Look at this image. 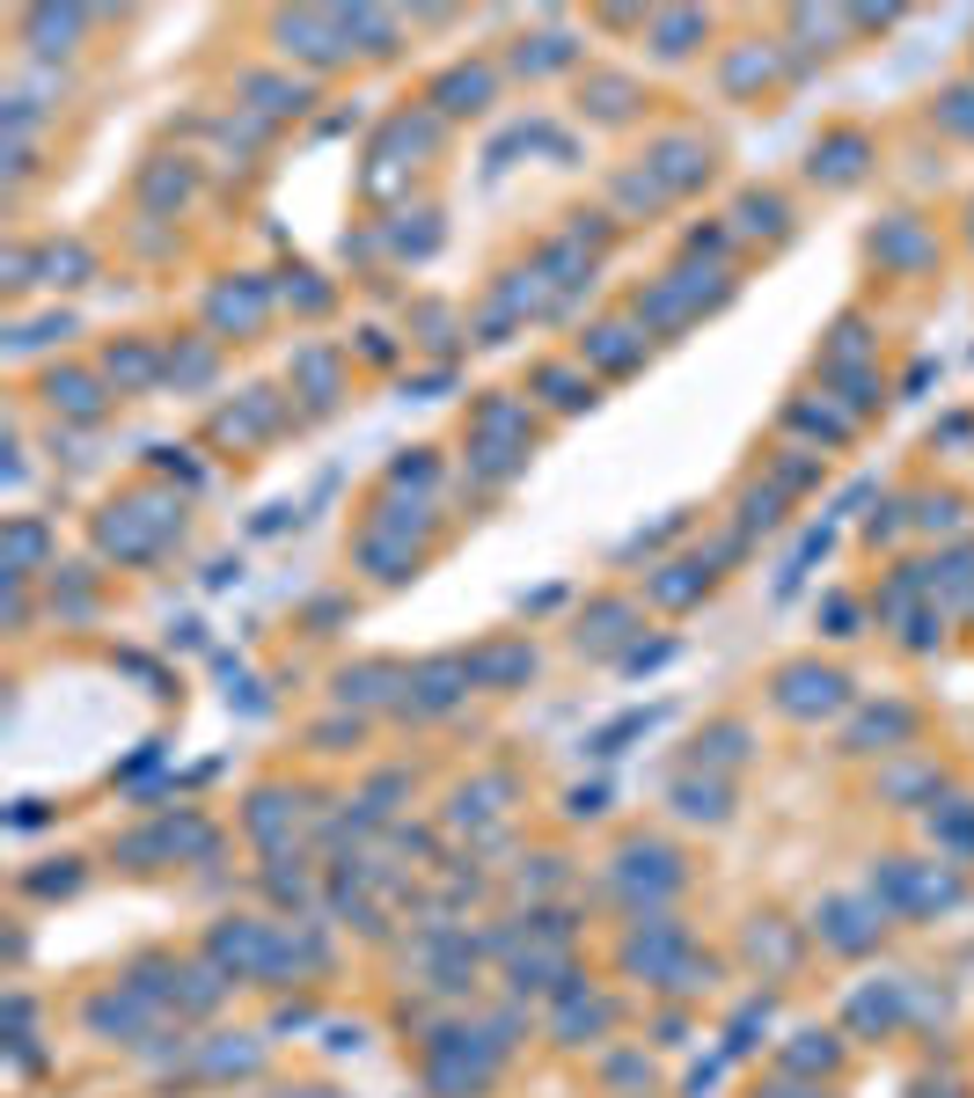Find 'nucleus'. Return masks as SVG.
<instances>
[{
	"instance_id": "obj_1",
	"label": "nucleus",
	"mask_w": 974,
	"mask_h": 1098,
	"mask_svg": "<svg viewBox=\"0 0 974 1098\" xmlns=\"http://www.w3.org/2000/svg\"><path fill=\"white\" fill-rule=\"evenodd\" d=\"M674 799H682V813H689V820H718V813H726V805H718V791H710V784H682V791H674Z\"/></svg>"
},
{
	"instance_id": "obj_2",
	"label": "nucleus",
	"mask_w": 974,
	"mask_h": 1098,
	"mask_svg": "<svg viewBox=\"0 0 974 1098\" xmlns=\"http://www.w3.org/2000/svg\"><path fill=\"white\" fill-rule=\"evenodd\" d=\"M52 403H67V410H81V418H89V410H96V388L81 382V374H67V382L52 374Z\"/></svg>"
}]
</instances>
